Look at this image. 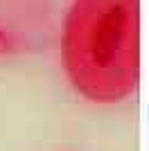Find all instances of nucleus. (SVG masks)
<instances>
[{
  "label": "nucleus",
  "mask_w": 149,
  "mask_h": 151,
  "mask_svg": "<svg viewBox=\"0 0 149 151\" xmlns=\"http://www.w3.org/2000/svg\"><path fill=\"white\" fill-rule=\"evenodd\" d=\"M61 54L70 83L88 101L131 97L140 81V0H72Z\"/></svg>",
  "instance_id": "f257e3e1"
}]
</instances>
